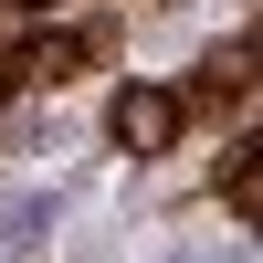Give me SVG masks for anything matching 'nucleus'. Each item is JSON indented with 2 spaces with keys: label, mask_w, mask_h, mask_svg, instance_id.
Instances as JSON below:
<instances>
[{
  "label": "nucleus",
  "mask_w": 263,
  "mask_h": 263,
  "mask_svg": "<svg viewBox=\"0 0 263 263\" xmlns=\"http://www.w3.org/2000/svg\"><path fill=\"white\" fill-rule=\"evenodd\" d=\"M242 84H253V42H221V53L200 63V84H190V95H179V116H200V105H232V95H242Z\"/></svg>",
  "instance_id": "2"
},
{
  "label": "nucleus",
  "mask_w": 263,
  "mask_h": 263,
  "mask_svg": "<svg viewBox=\"0 0 263 263\" xmlns=\"http://www.w3.org/2000/svg\"><path fill=\"white\" fill-rule=\"evenodd\" d=\"M0 84H11V42H0Z\"/></svg>",
  "instance_id": "5"
},
{
  "label": "nucleus",
  "mask_w": 263,
  "mask_h": 263,
  "mask_svg": "<svg viewBox=\"0 0 263 263\" xmlns=\"http://www.w3.org/2000/svg\"><path fill=\"white\" fill-rule=\"evenodd\" d=\"M11 232H42V200H0V242Z\"/></svg>",
  "instance_id": "4"
},
{
  "label": "nucleus",
  "mask_w": 263,
  "mask_h": 263,
  "mask_svg": "<svg viewBox=\"0 0 263 263\" xmlns=\"http://www.w3.org/2000/svg\"><path fill=\"white\" fill-rule=\"evenodd\" d=\"M179 95H168V84H126L116 105H105V137L126 147V158H168V147H179Z\"/></svg>",
  "instance_id": "1"
},
{
  "label": "nucleus",
  "mask_w": 263,
  "mask_h": 263,
  "mask_svg": "<svg viewBox=\"0 0 263 263\" xmlns=\"http://www.w3.org/2000/svg\"><path fill=\"white\" fill-rule=\"evenodd\" d=\"M74 63H95V53H84V32H63V42H32V53H21L11 74H32V84H63Z\"/></svg>",
  "instance_id": "3"
},
{
  "label": "nucleus",
  "mask_w": 263,
  "mask_h": 263,
  "mask_svg": "<svg viewBox=\"0 0 263 263\" xmlns=\"http://www.w3.org/2000/svg\"><path fill=\"white\" fill-rule=\"evenodd\" d=\"M32 11H53V0H32Z\"/></svg>",
  "instance_id": "6"
}]
</instances>
